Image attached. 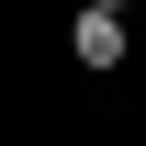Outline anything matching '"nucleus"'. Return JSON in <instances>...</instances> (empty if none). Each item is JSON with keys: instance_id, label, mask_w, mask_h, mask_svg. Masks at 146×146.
Masks as SVG:
<instances>
[{"instance_id": "obj_1", "label": "nucleus", "mask_w": 146, "mask_h": 146, "mask_svg": "<svg viewBox=\"0 0 146 146\" xmlns=\"http://www.w3.org/2000/svg\"><path fill=\"white\" fill-rule=\"evenodd\" d=\"M68 56H79V68H124V56H135V23L79 0V11H68Z\"/></svg>"}, {"instance_id": "obj_2", "label": "nucleus", "mask_w": 146, "mask_h": 146, "mask_svg": "<svg viewBox=\"0 0 146 146\" xmlns=\"http://www.w3.org/2000/svg\"><path fill=\"white\" fill-rule=\"evenodd\" d=\"M90 11H135V0H90Z\"/></svg>"}]
</instances>
